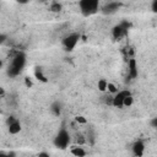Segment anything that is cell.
Masks as SVG:
<instances>
[{
    "mask_svg": "<svg viewBox=\"0 0 157 157\" xmlns=\"http://www.w3.org/2000/svg\"><path fill=\"white\" fill-rule=\"evenodd\" d=\"M107 86H108V81H107L105 78H101V80H98V83H97L98 91H101V92H105V91H107Z\"/></svg>",
    "mask_w": 157,
    "mask_h": 157,
    "instance_id": "cell-13",
    "label": "cell"
},
{
    "mask_svg": "<svg viewBox=\"0 0 157 157\" xmlns=\"http://www.w3.org/2000/svg\"><path fill=\"white\" fill-rule=\"evenodd\" d=\"M38 156L40 157V156H45V157H49V153L48 152H39L38 153Z\"/></svg>",
    "mask_w": 157,
    "mask_h": 157,
    "instance_id": "cell-25",
    "label": "cell"
},
{
    "mask_svg": "<svg viewBox=\"0 0 157 157\" xmlns=\"http://www.w3.org/2000/svg\"><path fill=\"white\" fill-rule=\"evenodd\" d=\"M6 38H7V34L1 33V34H0V43H1V44H4V43H5V40H6Z\"/></svg>",
    "mask_w": 157,
    "mask_h": 157,
    "instance_id": "cell-22",
    "label": "cell"
},
{
    "mask_svg": "<svg viewBox=\"0 0 157 157\" xmlns=\"http://www.w3.org/2000/svg\"><path fill=\"white\" fill-rule=\"evenodd\" d=\"M61 9H63V6H61V4H59V2H53L52 5H50V7H49V10L52 11V12H60L61 11Z\"/></svg>",
    "mask_w": 157,
    "mask_h": 157,
    "instance_id": "cell-16",
    "label": "cell"
},
{
    "mask_svg": "<svg viewBox=\"0 0 157 157\" xmlns=\"http://www.w3.org/2000/svg\"><path fill=\"white\" fill-rule=\"evenodd\" d=\"M151 10H152V12L157 13V0H152V2H151Z\"/></svg>",
    "mask_w": 157,
    "mask_h": 157,
    "instance_id": "cell-20",
    "label": "cell"
},
{
    "mask_svg": "<svg viewBox=\"0 0 157 157\" xmlns=\"http://www.w3.org/2000/svg\"><path fill=\"white\" fill-rule=\"evenodd\" d=\"M128 94H130V91H128V90H121V91H118L115 94H113V107L123 108L124 107V98Z\"/></svg>",
    "mask_w": 157,
    "mask_h": 157,
    "instance_id": "cell-6",
    "label": "cell"
},
{
    "mask_svg": "<svg viewBox=\"0 0 157 157\" xmlns=\"http://www.w3.org/2000/svg\"><path fill=\"white\" fill-rule=\"evenodd\" d=\"M18 4H22V5H25V4H28L31 0H16Z\"/></svg>",
    "mask_w": 157,
    "mask_h": 157,
    "instance_id": "cell-24",
    "label": "cell"
},
{
    "mask_svg": "<svg viewBox=\"0 0 157 157\" xmlns=\"http://www.w3.org/2000/svg\"><path fill=\"white\" fill-rule=\"evenodd\" d=\"M50 112L55 115V117H59L60 114H61V104L58 102V101H55V102H53L52 104H50Z\"/></svg>",
    "mask_w": 157,
    "mask_h": 157,
    "instance_id": "cell-12",
    "label": "cell"
},
{
    "mask_svg": "<svg viewBox=\"0 0 157 157\" xmlns=\"http://www.w3.org/2000/svg\"><path fill=\"white\" fill-rule=\"evenodd\" d=\"M119 7H120V4L119 2H117V1H109V2H107L102 7V12L104 15H113V13H115L119 10Z\"/></svg>",
    "mask_w": 157,
    "mask_h": 157,
    "instance_id": "cell-8",
    "label": "cell"
},
{
    "mask_svg": "<svg viewBox=\"0 0 157 157\" xmlns=\"http://www.w3.org/2000/svg\"><path fill=\"white\" fill-rule=\"evenodd\" d=\"M131 150H132V153H134L135 156H137V157L144 156V153H145V144H144V141H142V140L135 141V142L132 144Z\"/></svg>",
    "mask_w": 157,
    "mask_h": 157,
    "instance_id": "cell-9",
    "label": "cell"
},
{
    "mask_svg": "<svg viewBox=\"0 0 157 157\" xmlns=\"http://www.w3.org/2000/svg\"><path fill=\"white\" fill-rule=\"evenodd\" d=\"M34 75H36V77L38 78V80H40L42 82H47L48 80H47V77L43 75V72H42V69L40 67H37L36 70H34Z\"/></svg>",
    "mask_w": 157,
    "mask_h": 157,
    "instance_id": "cell-14",
    "label": "cell"
},
{
    "mask_svg": "<svg viewBox=\"0 0 157 157\" xmlns=\"http://www.w3.org/2000/svg\"><path fill=\"white\" fill-rule=\"evenodd\" d=\"M7 130H9V132L11 134V135H16V134H18L20 131H21V123L16 119V118H13V117H9V119H7Z\"/></svg>",
    "mask_w": 157,
    "mask_h": 157,
    "instance_id": "cell-7",
    "label": "cell"
},
{
    "mask_svg": "<svg viewBox=\"0 0 157 157\" xmlns=\"http://www.w3.org/2000/svg\"><path fill=\"white\" fill-rule=\"evenodd\" d=\"M25 65H26V54L23 52H17L12 56V59L7 66V75L10 77L18 76L22 72Z\"/></svg>",
    "mask_w": 157,
    "mask_h": 157,
    "instance_id": "cell-1",
    "label": "cell"
},
{
    "mask_svg": "<svg viewBox=\"0 0 157 157\" xmlns=\"http://www.w3.org/2000/svg\"><path fill=\"white\" fill-rule=\"evenodd\" d=\"M70 152H71V155H74L76 157H83V156L87 155V152L85 151V148L81 147V146H71Z\"/></svg>",
    "mask_w": 157,
    "mask_h": 157,
    "instance_id": "cell-11",
    "label": "cell"
},
{
    "mask_svg": "<svg viewBox=\"0 0 157 157\" xmlns=\"http://www.w3.org/2000/svg\"><path fill=\"white\" fill-rule=\"evenodd\" d=\"M78 40H80V34L76 33V32H74V33H70V34H67V36H65L63 38V45H64L65 50L71 52L77 45Z\"/></svg>",
    "mask_w": 157,
    "mask_h": 157,
    "instance_id": "cell-4",
    "label": "cell"
},
{
    "mask_svg": "<svg viewBox=\"0 0 157 157\" xmlns=\"http://www.w3.org/2000/svg\"><path fill=\"white\" fill-rule=\"evenodd\" d=\"M78 7L85 17L92 16L99 10V0H78Z\"/></svg>",
    "mask_w": 157,
    "mask_h": 157,
    "instance_id": "cell-2",
    "label": "cell"
},
{
    "mask_svg": "<svg viewBox=\"0 0 157 157\" xmlns=\"http://www.w3.org/2000/svg\"><path fill=\"white\" fill-rule=\"evenodd\" d=\"M25 82H26V86H27V87H31V86H32V81L29 80V77H26V78H25Z\"/></svg>",
    "mask_w": 157,
    "mask_h": 157,
    "instance_id": "cell-23",
    "label": "cell"
},
{
    "mask_svg": "<svg viewBox=\"0 0 157 157\" xmlns=\"http://www.w3.org/2000/svg\"><path fill=\"white\" fill-rule=\"evenodd\" d=\"M128 28H129V23L125 22V21H123V22L115 25V26L113 27V29H112V36H113V38H114V39H119V38L124 37V36L128 33Z\"/></svg>",
    "mask_w": 157,
    "mask_h": 157,
    "instance_id": "cell-5",
    "label": "cell"
},
{
    "mask_svg": "<svg viewBox=\"0 0 157 157\" xmlns=\"http://www.w3.org/2000/svg\"><path fill=\"white\" fill-rule=\"evenodd\" d=\"M70 141H71V137H70V134L66 129H60L58 131V134L55 135L54 140H53V144L55 147L60 148V150H65L66 147H69L70 145Z\"/></svg>",
    "mask_w": 157,
    "mask_h": 157,
    "instance_id": "cell-3",
    "label": "cell"
},
{
    "mask_svg": "<svg viewBox=\"0 0 157 157\" xmlns=\"http://www.w3.org/2000/svg\"><path fill=\"white\" fill-rule=\"evenodd\" d=\"M150 125L157 130V117H156V118H152V119L150 120Z\"/></svg>",
    "mask_w": 157,
    "mask_h": 157,
    "instance_id": "cell-21",
    "label": "cell"
},
{
    "mask_svg": "<svg viewBox=\"0 0 157 157\" xmlns=\"http://www.w3.org/2000/svg\"><path fill=\"white\" fill-rule=\"evenodd\" d=\"M118 91H119V90L117 88V86H115L114 83L108 82V86H107V92H109V93H112V94H115Z\"/></svg>",
    "mask_w": 157,
    "mask_h": 157,
    "instance_id": "cell-18",
    "label": "cell"
},
{
    "mask_svg": "<svg viewBox=\"0 0 157 157\" xmlns=\"http://www.w3.org/2000/svg\"><path fill=\"white\" fill-rule=\"evenodd\" d=\"M131 1H137V0H131Z\"/></svg>",
    "mask_w": 157,
    "mask_h": 157,
    "instance_id": "cell-26",
    "label": "cell"
},
{
    "mask_svg": "<svg viewBox=\"0 0 157 157\" xmlns=\"http://www.w3.org/2000/svg\"><path fill=\"white\" fill-rule=\"evenodd\" d=\"M128 66H129V76L130 78H136L137 77V64H136V60L135 59H130L129 63H128Z\"/></svg>",
    "mask_w": 157,
    "mask_h": 157,
    "instance_id": "cell-10",
    "label": "cell"
},
{
    "mask_svg": "<svg viewBox=\"0 0 157 157\" xmlns=\"http://www.w3.org/2000/svg\"><path fill=\"white\" fill-rule=\"evenodd\" d=\"M102 101L107 104V105H113V94L108 92V94H104L102 97Z\"/></svg>",
    "mask_w": 157,
    "mask_h": 157,
    "instance_id": "cell-15",
    "label": "cell"
},
{
    "mask_svg": "<svg viewBox=\"0 0 157 157\" xmlns=\"http://www.w3.org/2000/svg\"><path fill=\"white\" fill-rule=\"evenodd\" d=\"M132 103H134V97H132L131 93H130V94H128V96L124 98V107H131Z\"/></svg>",
    "mask_w": 157,
    "mask_h": 157,
    "instance_id": "cell-17",
    "label": "cell"
},
{
    "mask_svg": "<svg viewBox=\"0 0 157 157\" xmlns=\"http://www.w3.org/2000/svg\"><path fill=\"white\" fill-rule=\"evenodd\" d=\"M75 120H76V123H78V124H86V123H87V119H86L85 117H82V115L75 117Z\"/></svg>",
    "mask_w": 157,
    "mask_h": 157,
    "instance_id": "cell-19",
    "label": "cell"
}]
</instances>
